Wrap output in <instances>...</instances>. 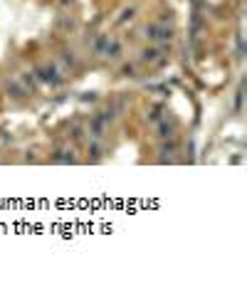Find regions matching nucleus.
<instances>
[{"mask_svg": "<svg viewBox=\"0 0 247 289\" xmlns=\"http://www.w3.org/2000/svg\"><path fill=\"white\" fill-rule=\"evenodd\" d=\"M158 131H161V136H171V131H173V126H168V121H163Z\"/></svg>", "mask_w": 247, "mask_h": 289, "instance_id": "4", "label": "nucleus"}, {"mask_svg": "<svg viewBox=\"0 0 247 289\" xmlns=\"http://www.w3.org/2000/svg\"><path fill=\"white\" fill-rule=\"evenodd\" d=\"M94 52H97V55H102V57H116V55L121 52V45H119L114 38L104 35V38H99V40H97V45H94Z\"/></svg>", "mask_w": 247, "mask_h": 289, "instance_id": "1", "label": "nucleus"}, {"mask_svg": "<svg viewBox=\"0 0 247 289\" xmlns=\"http://www.w3.org/2000/svg\"><path fill=\"white\" fill-rule=\"evenodd\" d=\"M146 38L156 40V42H171V30L163 25H148L146 27Z\"/></svg>", "mask_w": 247, "mask_h": 289, "instance_id": "2", "label": "nucleus"}, {"mask_svg": "<svg viewBox=\"0 0 247 289\" xmlns=\"http://www.w3.org/2000/svg\"><path fill=\"white\" fill-rule=\"evenodd\" d=\"M141 59H144V62H151V64H153V62L158 64V62H163V59H166V57H163V50H146Z\"/></svg>", "mask_w": 247, "mask_h": 289, "instance_id": "3", "label": "nucleus"}]
</instances>
